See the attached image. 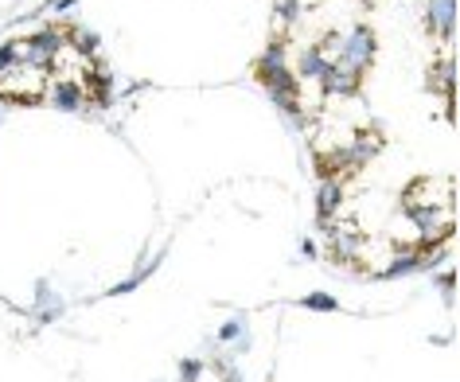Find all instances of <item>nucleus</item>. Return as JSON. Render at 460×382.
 Here are the masks:
<instances>
[{
	"label": "nucleus",
	"mask_w": 460,
	"mask_h": 382,
	"mask_svg": "<svg viewBox=\"0 0 460 382\" xmlns=\"http://www.w3.org/2000/svg\"><path fill=\"white\" fill-rule=\"evenodd\" d=\"M110 75L78 28L51 24L0 51V98L20 106L86 110L106 102Z\"/></svg>",
	"instance_id": "2"
},
{
	"label": "nucleus",
	"mask_w": 460,
	"mask_h": 382,
	"mask_svg": "<svg viewBox=\"0 0 460 382\" xmlns=\"http://www.w3.org/2000/svg\"><path fill=\"white\" fill-rule=\"evenodd\" d=\"M320 180V235L363 277L456 230V0H278L258 59Z\"/></svg>",
	"instance_id": "1"
}]
</instances>
